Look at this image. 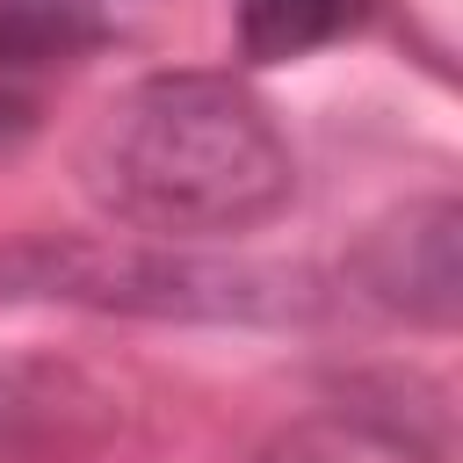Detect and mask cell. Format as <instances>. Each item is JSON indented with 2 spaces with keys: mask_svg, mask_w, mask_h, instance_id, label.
Instances as JSON below:
<instances>
[{
  "mask_svg": "<svg viewBox=\"0 0 463 463\" xmlns=\"http://www.w3.org/2000/svg\"><path fill=\"white\" fill-rule=\"evenodd\" d=\"M87 203L137 239H239L289 210L297 152L232 72H152L101 101L80 152Z\"/></svg>",
  "mask_w": 463,
  "mask_h": 463,
  "instance_id": "6da1fadb",
  "label": "cell"
},
{
  "mask_svg": "<svg viewBox=\"0 0 463 463\" xmlns=\"http://www.w3.org/2000/svg\"><path fill=\"white\" fill-rule=\"evenodd\" d=\"M0 304H80L123 318H188V326H304L326 311V282L289 260L94 232V239L0 246Z\"/></svg>",
  "mask_w": 463,
  "mask_h": 463,
  "instance_id": "7a4b0ae2",
  "label": "cell"
},
{
  "mask_svg": "<svg viewBox=\"0 0 463 463\" xmlns=\"http://www.w3.org/2000/svg\"><path fill=\"white\" fill-rule=\"evenodd\" d=\"M456 246H463V210L449 195L405 203L383 224H369V239L354 246V282L383 311L441 333V326H456V304H463V260H456Z\"/></svg>",
  "mask_w": 463,
  "mask_h": 463,
  "instance_id": "3957f363",
  "label": "cell"
},
{
  "mask_svg": "<svg viewBox=\"0 0 463 463\" xmlns=\"http://www.w3.org/2000/svg\"><path fill=\"white\" fill-rule=\"evenodd\" d=\"M109 434V398L58 362L0 354V463L80 456Z\"/></svg>",
  "mask_w": 463,
  "mask_h": 463,
  "instance_id": "277c9868",
  "label": "cell"
},
{
  "mask_svg": "<svg viewBox=\"0 0 463 463\" xmlns=\"http://www.w3.org/2000/svg\"><path fill=\"white\" fill-rule=\"evenodd\" d=\"M116 36V0H0V72L72 65Z\"/></svg>",
  "mask_w": 463,
  "mask_h": 463,
  "instance_id": "5b68a950",
  "label": "cell"
},
{
  "mask_svg": "<svg viewBox=\"0 0 463 463\" xmlns=\"http://www.w3.org/2000/svg\"><path fill=\"white\" fill-rule=\"evenodd\" d=\"M369 14L376 0H239V51L253 65H289L354 36Z\"/></svg>",
  "mask_w": 463,
  "mask_h": 463,
  "instance_id": "8992f818",
  "label": "cell"
},
{
  "mask_svg": "<svg viewBox=\"0 0 463 463\" xmlns=\"http://www.w3.org/2000/svg\"><path fill=\"white\" fill-rule=\"evenodd\" d=\"M268 463H420V449L398 427L340 412V420H297L289 434H275Z\"/></svg>",
  "mask_w": 463,
  "mask_h": 463,
  "instance_id": "52a82bcc",
  "label": "cell"
}]
</instances>
